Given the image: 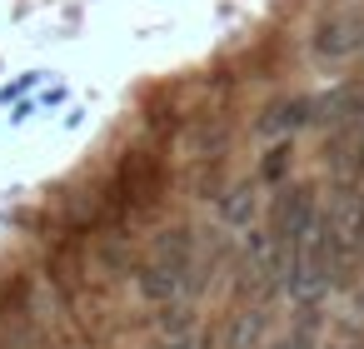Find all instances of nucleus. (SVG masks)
Segmentation results:
<instances>
[{
  "mask_svg": "<svg viewBox=\"0 0 364 349\" xmlns=\"http://www.w3.org/2000/svg\"><path fill=\"white\" fill-rule=\"evenodd\" d=\"M165 195H170V165H165V155H155V150H145V145H130V150L115 160V175H110V185H105V195H100V200H105V220H100V225L130 230V220L160 215Z\"/></svg>",
  "mask_w": 364,
  "mask_h": 349,
  "instance_id": "nucleus-1",
  "label": "nucleus"
},
{
  "mask_svg": "<svg viewBox=\"0 0 364 349\" xmlns=\"http://www.w3.org/2000/svg\"><path fill=\"white\" fill-rule=\"evenodd\" d=\"M339 269H344V259L334 254V245H329V235H324V225L314 220V230L294 245V254H289V274H284V294L299 304V309H314L329 289H334V279H339Z\"/></svg>",
  "mask_w": 364,
  "mask_h": 349,
  "instance_id": "nucleus-2",
  "label": "nucleus"
},
{
  "mask_svg": "<svg viewBox=\"0 0 364 349\" xmlns=\"http://www.w3.org/2000/svg\"><path fill=\"white\" fill-rule=\"evenodd\" d=\"M319 225L344 264L364 259V185H334L319 205Z\"/></svg>",
  "mask_w": 364,
  "mask_h": 349,
  "instance_id": "nucleus-3",
  "label": "nucleus"
},
{
  "mask_svg": "<svg viewBox=\"0 0 364 349\" xmlns=\"http://www.w3.org/2000/svg\"><path fill=\"white\" fill-rule=\"evenodd\" d=\"M314 220H319V195L309 190V185H299V180H284L274 195H269V210H264V230L279 240V245H299L309 230H314Z\"/></svg>",
  "mask_w": 364,
  "mask_h": 349,
  "instance_id": "nucleus-4",
  "label": "nucleus"
},
{
  "mask_svg": "<svg viewBox=\"0 0 364 349\" xmlns=\"http://www.w3.org/2000/svg\"><path fill=\"white\" fill-rule=\"evenodd\" d=\"M309 50H314L319 65H344V60H354V55L364 50V11H354V6L329 11V16L314 26Z\"/></svg>",
  "mask_w": 364,
  "mask_h": 349,
  "instance_id": "nucleus-5",
  "label": "nucleus"
},
{
  "mask_svg": "<svg viewBox=\"0 0 364 349\" xmlns=\"http://www.w3.org/2000/svg\"><path fill=\"white\" fill-rule=\"evenodd\" d=\"M304 125H314V95L274 100V105H264V115L255 120V130H259V135H269V140H289V135H294V130H304Z\"/></svg>",
  "mask_w": 364,
  "mask_h": 349,
  "instance_id": "nucleus-6",
  "label": "nucleus"
},
{
  "mask_svg": "<svg viewBox=\"0 0 364 349\" xmlns=\"http://www.w3.org/2000/svg\"><path fill=\"white\" fill-rule=\"evenodd\" d=\"M215 215L225 230H255V215H259V185L240 180V185H225L215 195Z\"/></svg>",
  "mask_w": 364,
  "mask_h": 349,
  "instance_id": "nucleus-7",
  "label": "nucleus"
},
{
  "mask_svg": "<svg viewBox=\"0 0 364 349\" xmlns=\"http://www.w3.org/2000/svg\"><path fill=\"white\" fill-rule=\"evenodd\" d=\"M264 344H269V309L264 304H245L240 314H230L225 349H264Z\"/></svg>",
  "mask_w": 364,
  "mask_h": 349,
  "instance_id": "nucleus-8",
  "label": "nucleus"
},
{
  "mask_svg": "<svg viewBox=\"0 0 364 349\" xmlns=\"http://www.w3.org/2000/svg\"><path fill=\"white\" fill-rule=\"evenodd\" d=\"M100 269L110 274V279H125L130 269H135V249H130V230H105L100 235Z\"/></svg>",
  "mask_w": 364,
  "mask_h": 349,
  "instance_id": "nucleus-9",
  "label": "nucleus"
},
{
  "mask_svg": "<svg viewBox=\"0 0 364 349\" xmlns=\"http://www.w3.org/2000/svg\"><path fill=\"white\" fill-rule=\"evenodd\" d=\"M289 160H294V145H289V140H274V145L264 150V160H259V180H269V185H284V175H289Z\"/></svg>",
  "mask_w": 364,
  "mask_h": 349,
  "instance_id": "nucleus-10",
  "label": "nucleus"
},
{
  "mask_svg": "<svg viewBox=\"0 0 364 349\" xmlns=\"http://www.w3.org/2000/svg\"><path fill=\"white\" fill-rule=\"evenodd\" d=\"M264 349H319V344H314V334H309V329H289L284 339H269Z\"/></svg>",
  "mask_w": 364,
  "mask_h": 349,
  "instance_id": "nucleus-11",
  "label": "nucleus"
},
{
  "mask_svg": "<svg viewBox=\"0 0 364 349\" xmlns=\"http://www.w3.org/2000/svg\"><path fill=\"white\" fill-rule=\"evenodd\" d=\"M160 349H210V334L195 329V334H185V339H165Z\"/></svg>",
  "mask_w": 364,
  "mask_h": 349,
  "instance_id": "nucleus-12",
  "label": "nucleus"
},
{
  "mask_svg": "<svg viewBox=\"0 0 364 349\" xmlns=\"http://www.w3.org/2000/svg\"><path fill=\"white\" fill-rule=\"evenodd\" d=\"M354 309H359V314H364V284H359V294H354Z\"/></svg>",
  "mask_w": 364,
  "mask_h": 349,
  "instance_id": "nucleus-13",
  "label": "nucleus"
}]
</instances>
